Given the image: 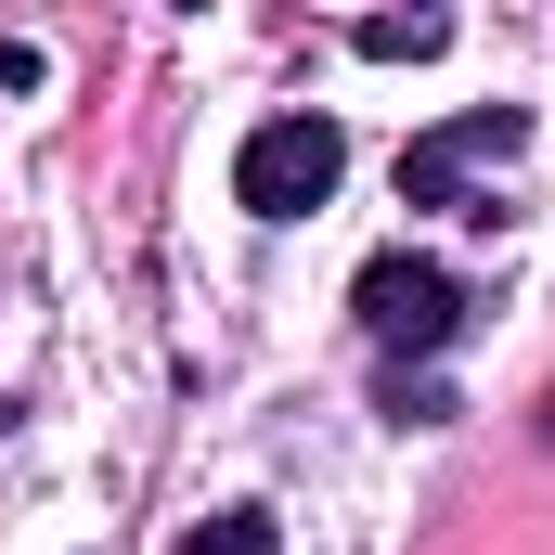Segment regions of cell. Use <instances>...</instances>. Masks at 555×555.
Returning <instances> with one entry per match:
<instances>
[{
	"label": "cell",
	"instance_id": "1",
	"mask_svg": "<svg viewBox=\"0 0 555 555\" xmlns=\"http://www.w3.org/2000/svg\"><path fill=\"white\" fill-rule=\"evenodd\" d=\"M349 310H362V336H375V362L388 375H426L452 336H465V272L452 259H426V246H375L362 272H349Z\"/></svg>",
	"mask_w": 555,
	"mask_h": 555
},
{
	"label": "cell",
	"instance_id": "2",
	"mask_svg": "<svg viewBox=\"0 0 555 555\" xmlns=\"http://www.w3.org/2000/svg\"><path fill=\"white\" fill-rule=\"evenodd\" d=\"M336 181H349V130L310 117V104H284V117H259V130L233 142V207L246 220H310Z\"/></svg>",
	"mask_w": 555,
	"mask_h": 555
},
{
	"label": "cell",
	"instance_id": "3",
	"mask_svg": "<svg viewBox=\"0 0 555 555\" xmlns=\"http://www.w3.org/2000/svg\"><path fill=\"white\" fill-rule=\"evenodd\" d=\"M517 142H530V104H465V117L414 130L401 142V207H465V181L491 155H517Z\"/></svg>",
	"mask_w": 555,
	"mask_h": 555
},
{
	"label": "cell",
	"instance_id": "4",
	"mask_svg": "<svg viewBox=\"0 0 555 555\" xmlns=\"http://www.w3.org/2000/svg\"><path fill=\"white\" fill-rule=\"evenodd\" d=\"M349 52L362 65H426V52H452V13H362Z\"/></svg>",
	"mask_w": 555,
	"mask_h": 555
},
{
	"label": "cell",
	"instance_id": "5",
	"mask_svg": "<svg viewBox=\"0 0 555 555\" xmlns=\"http://www.w3.org/2000/svg\"><path fill=\"white\" fill-rule=\"evenodd\" d=\"M181 555H284V530H272V504H220Z\"/></svg>",
	"mask_w": 555,
	"mask_h": 555
},
{
	"label": "cell",
	"instance_id": "6",
	"mask_svg": "<svg viewBox=\"0 0 555 555\" xmlns=\"http://www.w3.org/2000/svg\"><path fill=\"white\" fill-rule=\"evenodd\" d=\"M465 401L439 388V375H388V426H452Z\"/></svg>",
	"mask_w": 555,
	"mask_h": 555
},
{
	"label": "cell",
	"instance_id": "7",
	"mask_svg": "<svg viewBox=\"0 0 555 555\" xmlns=\"http://www.w3.org/2000/svg\"><path fill=\"white\" fill-rule=\"evenodd\" d=\"M543 426H555V401H543Z\"/></svg>",
	"mask_w": 555,
	"mask_h": 555
}]
</instances>
